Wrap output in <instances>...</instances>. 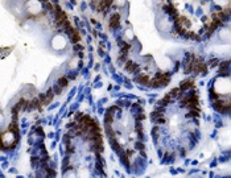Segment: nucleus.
<instances>
[{
    "label": "nucleus",
    "instance_id": "13",
    "mask_svg": "<svg viewBox=\"0 0 231 178\" xmlns=\"http://www.w3.org/2000/svg\"><path fill=\"white\" fill-rule=\"evenodd\" d=\"M136 148H137V149H140V151H141V149L144 148V145H143L141 143H139V144H136Z\"/></svg>",
    "mask_w": 231,
    "mask_h": 178
},
{
    "label": "nucleus",
    "instance_id": "12",
    "mask_svg": "<svg viewBox=\"0 0 231 178\" xmlns=\"http://www.w3.org/2000/svg\"><path fill=\"white\" fill-rule=\"evenodd\" d=\"M217 63H218V61H217V59H213V61H210V65H211V67H214Z\"/></svg>",
    "mask_w": 231,
    "mask_h": 178
},
{
    "label": "nucleus",
    "instance_id": "3",
    "mask_svg": "<svg viewBox=\"0 0 231 178\" xmlns=\"http://www.w3.org/2000/svg\"><path fill=\"white\" fill-rule=\"evenodd\" d=\"M126 69L128 70V71H136V70L139 69V66H137V63H133V62H127V65H126Z\"/></svg>",
    "mask_w": 231,
    "mask_h": 178
},
{
    "label": "nucleus",
    "instance_id": "6",
    "mask_svg": "<svg viewBox=\"0 0 231 178\" xmlns=\"http://www.w3.org/2000/svg\"><path fill=\"white\" fill-rule=\"evenodd\" d=\"M137 82L144 83V85H148V83H149V78H148V77L145 75V74H141V75L137 78Z\"/></svg>",
    "mask_w": 231,
    "mask_h": 178
},
{
    "label": "nucleus",
    "instance_id": "1",
    "mask_svg": "<svg viewBox=\"0 0 231 178\" xmlns=\"http://www.w3.org/2000/svg\"><path fill=\"white\" fill-rule=\"evenodd\" d=\"M119 21H120V15L119 13H114L112 17L110 20V28L111 29H115L118 25H119Z\"/></svg>",
    "mask_w": 231,
    "mask_h": 178
},
{
    "label": "nucleus",
    "instance_id": "11",
    "mask_svg": "<svg viewBox=\"0 0 231 178\" xmlns=\"http://www.w3.org/2000/svg\"><path fill=\"white\" fill-rule=\"evenodd\" d=\"M227 67H229V62H227V61H226V62H222V63H221V71H222V70H226Z\"/></svg>",
    "mask_w": 231,
    "mask_h": 178
},
{
    "label": "nucleus",
    "instance_id": "10",
    "mask_svg": "<svg viewBox=\"0 0 231 178\" xmlns=\"http://www.w3.org/2000/svg\"><path fill=\"white\" fill-rule=\"evenodd\" d=\"M58 85H59V87H66L67 86V79L66 78H59L58 79Z\"/></svg>",
    "mask_w": 231,
    "mask_h": 178
},
{
    "label": "nucleus",
    "instance_id": "2",
    "mask_svg": "<svg viewBox=\"0 0 231 178\" xmlns=\"http://www.w3.org/2000/svg\"><path fill=\"white\" fill-rule=\"evenodd\" d=\"M193 86V81L192 79H188V81H184L181 83V86H180V90L181 91H185V90H188V88H190Z\"/></svg>",
    "mask_w": 231,
    "mask_h": 178
},
{
    "label": "nucleus",
    "instance_id": "4",
    "mask_svg": "<svg viewBox=\"0 0 231 178\" xmlns=\"http://www.w3.org/2000/svg\"><path fill=\"white\" fill-rule=\"evenodd\" d=\"M165 9V12L166 13H169V15H172V16H177V12H176V8L173 5H165L164 7Z\"/></svg>",
    "mask_w": 231,
    "mask_h": 178
},
{
    "label": "nucleus",
    "instance_id": "8",
    "mask_svg": "<svg viewBox=\"0 0 231 178\" xmlns=\"http://www.w3.org/2000/svg\"><path fill=\"white\" fill-rule=\"evenodd\" d=\"M111 145H112V149L115 152H118V153L122 152V151H120V145L118 143H115V140H112V139H111Z\"/></svg>",
    "mask_w": 231,
    "mask_h": 178
},
{
    "label": "nucleus",
    "instance_id": "5",
    "mask_svg": "<svg viewBox=\"0 0 231 178\" xmlns=\"http://www.w3.org/2000/svg\"><path fill=\"white\" fill-rule=\"evenodd\" d=\"M71 38H73V41L74 42H78V41L81 40V37H79V33H78V30L77 29H73V32H71Z\"/></svg>",
    "mask_w": 231,
    "mask_h": 178
},
{
    "label": "nucleus",
    "instance_id": "9",
    "mask_svg": "<svg viewBox=\"0 0 231 178\" xmlns=\"http://www.w3.org/2000/svg\"><path fill=\"white\" fill-rule=\"evenodd\" d=\"M181 90H180V88H173V90L172 91H170V95H172V96H177V98H180V96H181Z\"/></svg>",
    "mask_w": 231,
    "mask_h": 178
},
{
    "label": "nucleus",
    "instance_id": "14",
    "mask_svg": "<svg viewBox=\"0 0 231 178\" xmlns=\"http://www.w3.org/2000/svg\"><path fill=\"white\" fill-rule=\"evenodd\" d=\"M136 119H139V120H143V119H144V115H139V116H136Z\"/></svg>",
    "mask_w": 231,
    "mask_h": 178
},
{
    "label": "nucleus",
    "instance_id": "7",
    "mask_svg": "<svg viewBox=\"0 0 231 178\" xmlns=\"http://www.w3.org/2000/svg\"><path fill=\"white\" fill-rule=\"evenodd\" d=\"M9 131H11V132H13L15 135H18V128H17L16 121H13L12 124H9Z\"/></svg>",
    "mask_w": 231,
    "mask_h": 178
}]
</instances>
